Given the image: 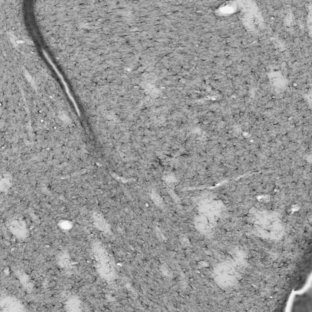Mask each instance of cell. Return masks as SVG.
Listing matches in <instances>:
<instances>
[{
	"label": "cell",
	"instance_id": "obj_1",
	"mask_svg": "<svg viewBox=\"0 0 312 312\" xmlns=\"http://www.w3.org/2000/svg\"><path fill=\"white\" fill-rule=\"evenodd\" d=\"M11 227L14 235H16L18 237H23L26 235L25 224L22 221H15L11 224Z\"/></svg>",
	"mask_w": 312,
	"mask_h": 312
},
{
	"label": "cell",
	"instance_id": "obj_2",
	"mask_svg": "<svg viewBox=\"0 0 312 312\" xmlns=\"http://www.w3.org/2000/svg\"><path fill=\"white\" fill-rule=\"evenodd\" d=\"M2 308L7 311H18L21 310V305L20 303L15 299H11L5 301L2 304Z\"/></svg>",
	"mask_w": 312,
	"mask_h": 312
},
{
	"label": "cell",
	"instance_id": "obj_3",
	"mask_svg": "<svg viewBox=\"0 0 312 312\" xmlns=\"http://www.w3.org/2000/svg\"><path fill=\"white\" fill-rule=\"evenodd\" d=\"M79 307V302L77 299H71L68 302L67 308L69 310L76 311L78 310Z\"/></svg>",
	"mask_w": 312,
	"mask_h": 312
},
{
	"label": "cell",
	"instance_id": "obj_4",
	"mask_svg": "<svg viewBox=\"0 0 312 312\" xmlns=\"http://www.w3.org/2000/svg\"><path fill=\"white\" fill-rule=\"evenodd\" d=\"M10 185H11V182L9 179H7L6 178H5L4 180H3L2 181V189L6 190L7 189H8L9 188Z\"/></svg>",
	"mask_w": 312,
	"mask_h": 312
},
{
	"label": "cell",
	"instance_id": "obj_5",
	"mask_svg": "<svg viewBox=\"0 0 312 312\" xmlns=\"http://www.w3.org/2000/svg\"><path fill=\"white\" fill-rule=\"evenodd\" d=\"M259 201L261 202H263V203H266V202H268L270 200V197L268 196V195H262L260 196H259V198H258Z\"/></svg>",
	"mask_w": 312,
	"mask_h": 312
}]
</instances>
